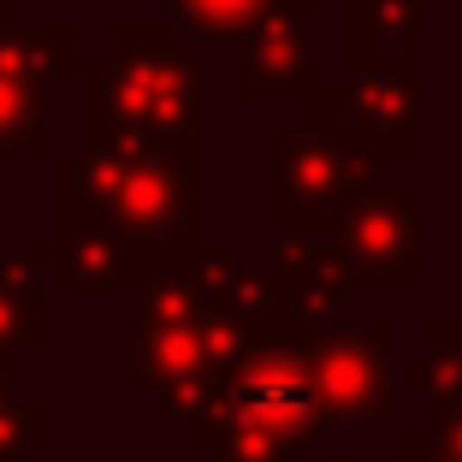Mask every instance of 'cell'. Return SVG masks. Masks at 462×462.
Wrapping results in <instances>:
<instances>
[{"mask_svg":"<svg viewBox=\"0 0 462 462\" xmlns=\"http://www.w3.org/2000/svg\"><path fill=\"white\" fill-rule=\"evenodd\" d=\"M291 462H344V457H338V450H320V445H309V450H297Z\"/></svg>","mask_w":462,"mask_h":462,"instance_id":"obj_14","label":"cell"},{"mask_svg":"<svg viewBox=\"0 0 462 462\" xmlns=\"http://www.w3.org/2000/svg\"><path fill=\"white\" fill-rule=\"evenodd\" d=\"M143 267L136 244L119 226L89 214H54V237H48V285L83 291V297H107L125 291L131 273Z\"/></svg>","mask_w":462,"mask_h":462,"instance_id":"obj_9","label":"cell"},{"mask_svg":"<svg viewBox=\"0 0 462 462\" xmlns=\"http://www.w3.org/2000/svg\"><path fill=\"white\" fill-rule=\"evenodd\" d=\"M314 24H320V0H273L267 13L231 42L244 107H291L297 101V89L320 71Z\"/></svg>","mask_w":462,"mask_h":462,"instance_id":"obj_8","label":"cell"},{"mask_svg":"<svg viewBox=\"0 0 462 462\" xmlns=\"http://www.w3.org/2000/svg\"><path fill=\"white\" fill-rule=\"evenodd\" d=\"M350 66H427V0H344Z\"/></svg>","mask_w":462,"mask_h":462,"instance_id":"obj_10","label":"cell"},{"mask_svg":"<svg viewBox=\"0 0 462 462\" xmlns=\"http://www.w3.org/2000/svg\"><path fill=\"white\" fill-rule=\"evenodd\" d=\"M261 154H267V166H261V178H267V244L273 237H314L344 196H356L374 178L403 172L392 149L302 107H291V125L267 131Z\"/></svg>","mask_w":462,"mask_h":462,"instance_id":"obj_5","label":"cell"},{"mask_svg":"<svg viewBox=\"0 0 462 462\" xmlns=\"http://www.w3.org/2000/svg\"><path fill=\"white\" fill-rule=\"evenodd\" d=\"M172 24L196 42V48H231L273 0H161Z\"/></svg>","mask_w":462,"mask_h":462,"instance_id":"obj_11","label":"cell"},{"mask_svg":"<svg viewBox=\"0 0 462 462\" xmlns=\"http://www.w3.org/2000/svg\"><path fill=\"white\" fill-rule=\"evenodd\" d=\"M320 433V397L309 385L302 350L291 344L285 314H261L249 350L214 385V403L184 427V445L208 462H291Z\"/></svg>","mask_w":462,"mask_h":462,"instance_id":"obj_3","label":"cell"},{"mask_svg":"<svg viewBox=\"0 0 462 462\" xmlns=\"http://www.w3.org/2000/svg\"><path fill=\"white\" fill-rule=\"evenodd\" d=\"M397 462H462V403L397 427Z\"/></svg>","mask_w":462,"mask_h":462,"instance_id":"obj_13","label":"cell"},{"mask_svg":"<svg viewBox=\"0 0 462 462\" xmlns=\"http://www.w3.org/2000/svg\"><path fill=\"white\" fill-rule=\"evenodd\" d=\"M83 136L208 149V60L178 24H113L83 60Z\"/></svg>","mask_w":462,"mask_h":462,"instance_id":"obj_2","label":"cell"},{"mask_svg":"<svg viewBox=\"0 0 462 462\" xmlns=\"http://www.w3.org/2000/svg\"><path fill=\"white\" fill-rule=\"evenodd\" d=\"M285 327L291 344L302 350L327 433L338 427L397 433L409 409H421V350L403 344L397 320L320 314V320H285Z\"/></svg>","mask_w":462,"mask_h":462,"instance_id":"obj_4","label":"cell"},{"mask_svg":"<svg viewBox=\"0 0 462 462\" xmlns=\"http://www.w3.org/2000/svg\"><path fill=\"white\" fill-rule=\"evenodd\" d=\"M54 214H89L119 226L143 261L190 255L208 226V149L143 143V136H83L78 161L54 172Z\"/></svg>","mask_w":462,"mask_h":462,"instance_id":"obj_1","label":"cell"},{"mask_svg":"<svg viewBox=\"0 0 462 462\" xmlns=\"http://www.w3.org/2000/svg\"><path fill=\"white\" fill-rule=\"evenodd\" d=\"M427 184H403V172L374 178L356 196H344L314 231L320 244L338 255L350 291H385V297H421L427 291Z\"/></svg>","mask_w":462,"mask_h":462,"instance_id":"obj_6","label":"cell"},{"mask_svg":"<svg viewBox=\"0 0 462 462\" xmlns=\"http://www.w3.org/2000/svg\"><path fill=\"white\" fill-rule=\"evenodd\" d=\"M415 350H421V409L427 415L462 403V320L439 314Z\"/></svg>","mask_w":462,"mask_h":462,"instance_id":"obj_12","label":"cell"},{"mask_svg":"<svg viewBox=\"0 0 462 462\" xmlns=\"http://www.w3.org/2000/svg\"><path fill=\"white\" fill-rule=\"evenodd\" d=\"M291 107L320 113V119L392 149L397 161L427 154V66H344L338 78L314 71Z\"/></svg>","mask_w":462,"mask_h":462,"instance_id":"obj_7","label":"cell"}]
</instances>
